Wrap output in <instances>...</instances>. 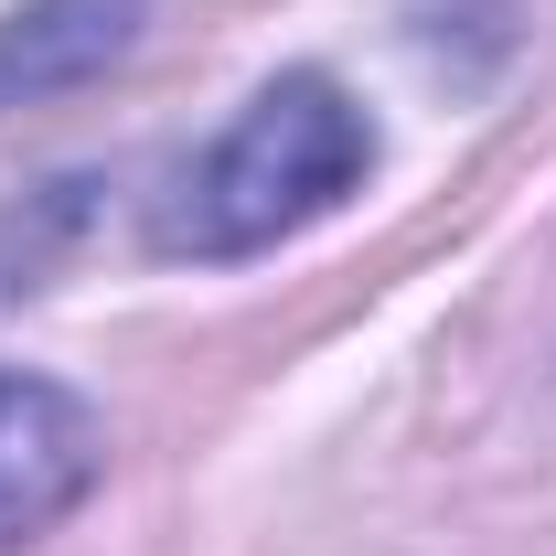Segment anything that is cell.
<instances>
[{
	"label": "cell",
	"mask_w": 556,
	"mask_h": 556,
	"mask_svg": "<svg viewBox=\"0 0 556 556\" xmlns=\"http://www.w3.org/2000/svg\"><path fill=\"white\" fill-rule=\"evenodd\" d=\"M108 471V428L97 407L54 375H0V546L65 525Z\"/></svg>",
	"instance_id": "2"
},
{
	"label": "cell",
	"mask_w": 556,
	"mask_h": 556,
	"mask_svg": "<svg viewBox=\"0 0 556 556\" xmlns=\"http://www.w3.org/2000/svg\"><path fill=\"white\" fill-rule=\"evenodd\" d=\"M129 33H139V0H33V11H11L0 22V108L118 65Z\"/></svg>",
	"instance_id": "3"
},
{
	"label": "cell",
	"mask_w": 556,
	"mask_h": 556,
	"mask_svg": "<svg viewBox=\"0 0 556 556\" xmlns=\"http://www.w3.org/2000/svg\"><path fill=\"white\" fill-rule=\"evenodd\" d=\"M375 172V129L332 75H278L236 108V129L172 182L161 204V257H257L278 236H300L311 214H332Z\"/></svg>",
	"instance_id": "1"
}]
</instances>
